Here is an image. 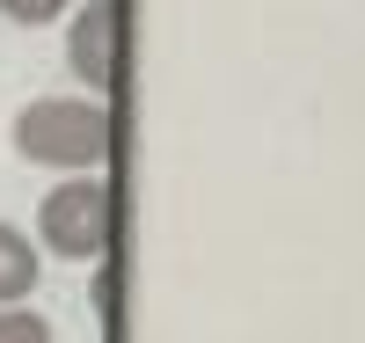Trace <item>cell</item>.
<instances>
[{
    "instance_id": "1",
    "label": "cell",
    "mask_w": 365,
    "mask_h": 343,
    "mask_svg": "<svg viewBox=\"0 0 365 343\" xmlns=\"http://www.w3.org/2000/svg\"><path fill=\"white\" fill-rule=\"evenodd\" d=\"M15 153L37 168H96L110 161V110L81 96H44L15 117Z\"/></svg>"
},
{
    "instance_id": "2",
    "label": "cell",
    "mask_w": 365,
    "mask_h": 343,
    "mask_svg": "<svg viewBox=\"0 0 365 343\" xmlns=\"http://www.w3.org/2000/svg\"><path fill=\"white\" fill-rule=\"evenodd\" d=\"M110 220H117L110 183L73 175V183H58V190L44 198L37 234H44V248H51V256H66V263H96L103 248H110Z\"/></svg>"
},
{
    "instance_id": "6",
    "label": "cell",
    "mask_w": 365,
    "mask_h": 343,
    "mask_svg": "<svg viewBox=\"0 0 365 343\" xmlns=\"http://www.w3.org/2000/svg\"><path fill=\"white\" fill-rule=\"evenodd\" d=\"M73 0H0V15L8 22H51V15H66Z\"/></svg>"
},
{
    "instance_id": "4",
    "label": "cell",
    "mask_w": 365,
    "mask_h": 343,
    "mask_svg": "<svg viewBox=\"0 0 365 343\" xmlns=\"http://www.w3.org/2000/svg\"><path fill=\"white\" fill-rule=\"evenodd\" d=\"M37 248H29V234H15V227H0V307H15V300H29L37 292Z\"/></svg>"
},
{
    "instance_id": "3",
    "label": "cell",
    "mask_w": 365,
    "mask_h": 343,
    "mask_svg": "<svg viewBox=\"0 0 365 343\" xmlns=\"http://www.w3.org/2000/svg\"><path fill=\"white\" fill-rule=\"evenodd\" d=\"M73 73L88 88H117V0H88V8L73 15Z\"/></svg>"
},
{
    "instance_id": "5",
    "label": "cell",
    "mask_w": 365,
    "mask_h": 343,
    "mask_svg": "<svg viewBox=\"0 0 365 343\" xmlns=\"http://www.w3.org/2000/svg\"><path fill=\"white\" fill-rule=\"evenodd\" d=\"M0 343H51V322L29 307H0Z\"/></svg>"
}]
</instances>
